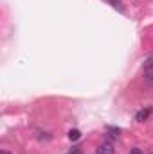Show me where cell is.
<instances>
[{
	"instance_id": "8992f818",
	"label": "cell",
	"mask_w": 153,
	"mask_h": 154,
	"mask_svg": "<svg viewBox=\"0 0 153 154\" xmlns=\"http://www.w3.org/2000/svg\"><path fill=\"white\" fill-rule=\"evenodd\" d=\"M69 154H83V152H81V149H79V147H74V149H72Z\"/></svg>"
},
{
	"instance_id": "52a82bcc",
	"label": "cell",
	"mask_w": 153,
	"mask_h": 154,
	"mask_svg": "<svg viewBox=\"0 0 153 154\" xmlns=\"http://www.w3.org/2000/svg\"><path fill=\"white\" fill-rule=\"evenodd\" d=\"M130 154H142V151H141V149H132Z\"/></svg>"
},
{
	"instance_id": "ba28073f",
	"label": "cell",
	"mask_w": 153,
	"mask_h": 154,
	"mask_svg": "<svg viewBox=\"0 0 153 154\" xmlns=\"http://www.w3.org/2000/svg\"><path fill=\"white\" fill-rule=\"evenodd\" d=\"M0 154H11L9 151H0Z\"/></svg>"
},
{
	"instance_id": "9c48e42d",
	"label": "cell",
	"mask_w": 153,
	"mask_h": 154,
	"mask_svg": "<svg viewBox=\"0 0 153 154\" xmlns=\"http://www.w3.org/2000/svg\"><path fill=\"white\" fill-rule=\"evenodd\" d=\"M151 154H153V152H151Z\"/></svg>"
},
{
	"instance_id": "6da1fadb",
	"label": "cell",
	"mask_w": 153,
	"mask_h": 154,
	"mask_svg": "<svg viewBox=\"0 0 153 154\" xmlns=\"http://www.w3.org/2000/svg\"><path fill=\"white\" fill-rule=\"evenodd\" d=\"M150 115H151V108H144V109H141V111L135 115V120H137V122H146V120L150 118Z\"/></svg>"
},
{
	"instance_id": "5b68a950",
	"label": "cell",
	"mask_w": 153,
	"mask_h": 154,
	"mask_svg": "<svg viewBox=\"0 0 153 154\" xmlns=\"http://www.w3.org/2000/svg\"><path fill=\"white\" fill-rule=\"evenodd\" d=\"M108 136H112V138H117L119 136V129H114V127H108Z\"/></svg>"
},
{
	"instance_id": "3957f363",
	"label": "cell",
	"mask_w": 153,
	"mask_h": 154,
	"mask_svg": "<svg viewBox=\"0 0 153 154\" xmlns=\"http://www.w3.org/2000/svg\"><path fill=\"white\" fill-rule=\"evenodd\" d=\"M81 138V133L77 131V129H72L70 133H69V140H72V142H76V140H79Z\"/></svg>"
},
{
	"instance_id": "7a4b0ae2",
	"label": "cell",
	"mask_w": 153,
	"mask_h": 154,
	"mask_svg": "<svg viewBox=\"0 0 153 154\" xmlns=\"http://www.w3.org/2000/svg\"><path fill=\"white\" fill-rule=\"evenodd\" d=\"M97 154H114V147L110 143H101L97 147Z\"/></svg>"
},
{
	"instance_id": "277c9868",
	"label": "cell",
	"mask_w": 153,
	"mask_h": 154,
	"mask_svg": "<svg viewBox=\"0 0 153 154\" xmlns=\"http://www.w3.org/2000/svg\"><path fill=\"white\" fill-rule=\"evenodd\" d=\"M110 4H112V7H115L117 11L124 13V7H122V2H121V0H110Z\"/></svg>"
}]
</instances>
